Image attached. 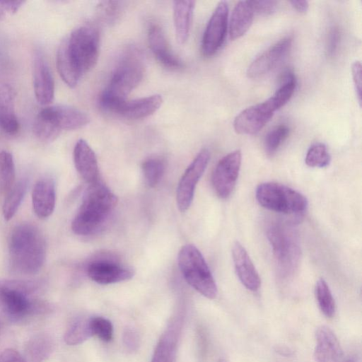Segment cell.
Segmentation results:
<instances>
[{"label":"cell","instance_id":"obj_1","mask_svg":"<svg viewBox=\"0 0 362 362\" xmlns=\"http://www.w3.org/2000/svg\"><path fill=\"white\" fill-rule=\"evenodd\" d=\"M9 263L13 271L34 274L40 271L46 257V244L37 227L21 223L11 230L8 239Z\"/></svg>","mask_w":362,"mask_h":362},{"label":"cell","instance_id":"obj_2","mask_svg":"<svg viewBox=\"0 0 362 362\" xmlns=\"http://www.w3.org/2000/svg\"><path fill=\"white\" fill-rule=\"evenodd\" d=\"M115 194L100 180L88 185L81 204L71 223L78 235H89L98 230L117 205Z\"/></svg>","mask_w":362,"mask_h":362},{"label":"cell","instance_id":"obj_3","mask_svg":"<svg viewBox=\"0 0 362 362\" xmlns=\"http://www.w3.org/2000/svg\"><path fill=\"white\" fill-rule=\"evenodd\" d=\"M144 74V65L141 52L135 48L127 49L100 95L102 107L108 110L115 104L127 100V96L141 82Z\"/></svg>","mask_w":362,"mask_h":362},{"label":"cell","instance_id":"obj_4","mask_svg":"<svg viewBox=\"0 0 362 362\" xmlns=\"http://www.w3.org/2000/svg\"><path fill=\"white\" fill-rule=\"evenodd\" d=\"M267 237L280 276H292L298 267L301 254L297 231L292 225L277 221L268 227Z\"/></svg>","mask_w":362,"mask_h":362},{"label":"cell","instance_id":"obj_5","mask_svg":"<svg viewBox=\"0 0 362 362\" xmlns=\"http://www.w3.org/2000/svg\"><path fill=\"white\" fill-rule=\"evenodd\" d=\"M35 288V283L30 281H1V310L15 320L44 312L47 309L45 303L29 298Z\"/></svg>","mask_w":362,"mask_h":362},{"label":"cell","instance_id":"obj_6","mask_svg":"<svg viewBox=\"0 0 362 362\" xmlns=\"http://www.w3.org/2000/svg\"><path fill=\"white\" fill-rule=\"evenodd\" d=\"M178 265L185 281L207 298L217 295V286L206 262L193 245H184L177 257Z\"/></svg>","mask_w":362,"mask_h":362},{"label":"cell","instance_id":"obj_7","mask_svg":"<svg viewBox=\"0 0 362 362\" xmlns=\"http://www.w3.org/2000/svg\"><path fill=\"white\" fill-rule=\"evenodd\" d=\"M256 199L264 208L287 215H301L308 206L303 194L273 182L259 184L256 189Z\"/></svg>","mask_w":362,"mask_h":362},{"label":"cell","instance_id":"obj_8","mask_svg":"<svg viewBox=\"0 0 362 362\" xmlns=\"http://www.w3.org/2000/svg\"><path fill=\"white\" fill-rule=\"evenodd\" d=\"M68 54L82 76L96 64L99 54L100 35L96 26L83 25L65 39Z\"/></svg>","mask_w":362,"mask_h":362},{"label":"cell","instance_id":"obj_9","mask_svg":"<svg viewBox=\"0 0 362 362\" xmlns=\"http://www.w3.org/2000/svg\"><path fill=\"white\" fill-rule=\"evenodd\" d=\"M210 159L209 151L202 149L182 175L177 188L176 199L180 211L185 212L193 200L196 185L202 176Z\"/></svg>","mask_w":362,"mask_h":362},{"label":"cell","instance_id":"obj_10","mask_svg":"<svg viewBox=\"0 0 362 362\" xmlns=\"http://www.w3.org/2000/svg\"><path fill=\"white\" fill-rule=\"evenodd\" d=\"M242 160L240 150L223 156L217 163L211 177V183L216 194L228 198L233 192L238 177Z\"/></svg>","mask_w":362,"mask_h":362},{"label":"cell","instance_id":"obj_11","mask_svg":"<svg viewBox=\"0 0 362 362\" xmlns=\"http://www.w3.org/2000/svg\"><path fill=\"white\" fill-rule=\"evenodd\" d=\"M228 6L220 1L206 27L202 41V52L206 57L214 54L223 45L227 33Z\"/></svg>","mask_w":362,"mask_h":362},{"label":"cell","instance_id":"obj_12","mask_svg":"<svg viewBox=\"0 0 362 362\" xmlns=\"http://www.w3.org/2000/svg\"><path fill=\"white\" fill-rule=\"evenodd\" d=\"M46 119L57 131L80 129L90 121L84 112L65 105L47 106L38 112Z\"/></svg>","mask_w":362,"mask_h":362},{"label":"cell","instance_id":"obj_13","mask_svg":"<svg viewBox=\"0 0 362 362\" xmlns=\"http://www.w3.org/2000/svg\"><path fill=\"white\" fill-rule=\"evenodd\" d=\"M88 277L100 284H110L129 280L134 276L132 269L107 259H98L88 264Z\"/></svg>","mask_w":362,"mask_h":362},{"label":"cell","instance_id":"obj_14","mask_svg":"<svg viewBox=\"0 0 362 362\" xmlns=\"http://www.w3.org/2000/svg\"><path fill=\"white\" fill-rule=\"evenodd\" d=\"M292 38L286 37L271 46L249 66L247 74L250 78H260L272 71L287 54Z\"/></svg>","mask_w":362,"mask_h":362},{"label":"cell","instance_id":"obj_15","mask_svg":"<svg viewBox=\"0 0 362 362\" xmlns=\"http://www.w3.org/2000/svg\"><path fill=\"white\" fill-rule=\"evenodd\" d=\"M274 115L265 102L250 106L240 112L233 121L236 133L252 135L259 132Z\"/></svg>","mask_w":362,"mask_h":362},{"label":"cell","instance_id":"obj_16","mask_svg":"<svg viewBox=\"0 0 362 362\" xmlns=\"http://www.w3.org/2000/svg\"><path fill=\"white\" fill-rule=\"evenodd\" d=\"M162 102L163 99L160 95H153L132 100L120 101L112 105L107 111L129 119H142L156 112Z\"/></svg>","mask_w":362,"mask_h":362},{"label":"cell","instance_id":"obj_17","mask_svg":"<svg viewBox=\"0 0 362 362\" xmlns=\"http://www.w3.org/2000/svg\"><path fill=\"white\" fill-rule=\"evenodd\" d=\"M33 88L37 101L42 105L50 104L54 97V82L49 67L40 54L35 57L33 66Z\"/></svg>","mask_w":362,"mask_h":362},{"label":"cell","instance_id":"obj_18","mask_svg":"<svg viewBox=\"0 0 362 362\" xmlns=\"http://www.w3.org/2000/svg\"><path fill=\"white\" fill-rule=\"evenodd\" d=\"M314 356L316 362H343V351L340 343L327 326L319 327L315 332Z\"/></svg>","mask_w":362,"mask_h":362},{"label":"cell","instance_id":"obj_19","mask_svg":"<svg viewBox=\"0 0 362 362\" xmlns=\"http://www.w3.org/2000/svg\"><path fill=\"white\" fill-rule=\"evenodd\" d=\"M233 261L235 272L243 285L250 291H257L261 279L245 247L235 242L232 247Z\"/></svg>","mask_w":362,"mask_h":362},{"label":"cell","instance_id":"obj_20","mask_svg":"<svg viewBox=\"0 0 362 362\" xmlns=\"http://www.w3.org/2000/svg\"><path fill=\"white\" fill-rule=\"evenodd\" d=\"M74 162L78 173L88 185L99 180L96 156L84 139H79L74 146Z\"/></svg>","mask_w":362,"mask_h":362},{"label":"cell","instance_id":"obj_21","mask_svg":"<svg viewBox=\"0 0 362 362\" xmlns=\"http://www.w3.org/2000/svg\"><path fill=\"white\" fill-rule=\"evenodd\" d=\"M16 92L9 83L0 85V129L8 135H15L19 130L16 115Z\"/></svg>","mask_w":362,"mask_h":362},{"label":"cell","instance_id":"obj_22","mask_svg":"<svg viewBox=\"0 0 362 362\" xmlns=\"http://www.w3.org/2000/svg\"><path fill=\"white\" fill-rule=\"evenodd\" d=\"M56 203L54 182L48 178L39 180L32 192V205L35 215L46 218L53 213Z\"/></svg>","mask_w":362,"mask_h":362},{"label":"cell","instance_id":"obj_23","mask_svg":"<svg viewBox=\"0 0 362 362\" xmlns=\"http://www.w3.org/2000/svg\"><path fill=\"white\" fill-rule=\"evenodd\" d=\"M151 50L157 60L165 67L180 69L183 65L170 51L162 29L157 25L150 27L148 34Z\"/></svg>","mask_w":362,"mask_h":362},{"label":"cell","instance_id":"obj_24","mask_svg":"<svg viewBox=\"0 0 362 362\" xmlns=\"http://www.w3.org/2000/svg\"><path fill=\"white\" fill-rule=\"evenodd\" d=\"M180 332V322L169 325L156 346L151 362H175Z\"/></svg>","mask_w":362,"mask_h":362},{"label":"cell","instance_id":"obj_25","mask_svg":"<svg viewBox=\"0 0 362 362\" xmlns=\"http://www.w3.org/2000/svg\"><path fill=\"white\" fill-rule=\"evenodd\" d=\"M254 14L250 1H240L235 4L229 24L231 40L240 38L247 33L252 23Z\"/></svg>","mask_w":362,"mask_h":362},{"label":"cell","instance_id":"obj_26","mask_svg":"<svg viewBox=\"0 0 362 362\" xmlns=\"http://www.w3.org/2000/svg\"><path fill=\"white\" fill-rule=\"evenodd\" d=\"M194 1H175L173 5V18L177 41L183 44L188 37L193 18Z\"/></svg>","mask_w":362,"mask_h":362},{"label":"cell","instance_id":"obj_27","mask_svg":"<svg viewBox=\"0 0 362 362\" xmlns=\"http://www.w3.org/2000/svg\"><path fill=\"white\" fill-rule=\"evenodd\" d=\"M54 344L51 337L45 334L33 336L25 346V359L27 362H42L53 350Z\"/></svg>","mask_w":362,"mask_h":362},{"label":"cell","instance_id":"obj_28","mask_svg":"<svg viewBox=\"0 0 362 362\" xmlns=\"http://www.w3.org/2000/svg\"><path fill=\"white\" fill-rule=\"evenodd\" d=\"M56 61L57 70L62 79L70 88L75 87L82 76L68 54L65 40L62 42L58 48Z\"/></svg>","mask_w":362,"mask_h":362},{"label":"cell","instance_id":"obj_29","mask_svg":"<svg viewBox=\"0 0 362 362\" xmlns=\"http://www.w3.org/2000/svg\"><path fill=\"white\" fill-rule=\"evenodd\" d=\"M296 86L294 74L288 71L286 73L282 83L272 96L265 100V103L272 112L284 106L292 97Z\"/></svg>","mask_w":362,"mask_h":362},{"label":"cell","instance_id":"obj_30","mask_svg":"<svg viewBox=\"0 0 362 362\" xmlns=\"http://www.w3.org/2000/svg\"><path fill=\"white\" fill-rule=\"evenodd\" d=\"M27 189V182L21 180L15 183L11 189L6 194L2 206V213L5 220H11L18 211Z\"/></svg>","mask_w":362,"mask_h":362},{"label":"cell","instance_id":"obj_31","mask_svg":"<svg viewBox=\"0 0 362 362\" xmlns=\"http://www.w3.org/2000/svg\"><path fill=\"white\" fill-rule=\"evenodd\" d=\"M16 170L12 154L7 151L0 152V191L7 194L15 185Z\"/></svg>","mask_w":362,"mask_h":362},{"label":"cell","instance_id":"obj_32","mask_svg":"<svg viewBox=\"0 0 362 362\" xmlns=\"http://www.w3.org/2000/svg\"><path fill=\"white\" fill-rule=\"evenodd\" d=\"M91 336L90 318L78 317L66 329L64 339L66 344L73 346L83 343Z\"/></svg>","mask_w":362,"mask_h":362},{"label":"cell","instance_id":"obj_33","mask_svg":"<svg viewBox=\"0 0 362 362\" xmlns=\"http://www.w3.org/2000/svg\"><path fill=\"white\" fill-rule=\"evenodd\" d=\"M315 296L321 312L327 317H332L336 305L331 290L323 279L317 280L315 285Z\"/></svg>","mask_w":362,"mask_h":362},{"label":"cell","instance_id":"obj_34","mask_svg":"<svg viewBox=\"0 0 362 362\" xmlns=\"http://www.w3.org/2000/svg\"><path fill=\"white\" fill-rule=\"evenodd\" d=\"M141 170L146 183L153 187L159 183L164 174L165 163L158 157H150L142 163Z\"/></svg>","mask_w":362,"mask_h":362},{"label":"cell","instance_id":"obj_35","mask_svg":"<svg viewBox=\"0 0 362 362\" xmlns=\"http://www.w3.org/2000/svg\"><path fill=\"white\" fill-rule=\"evenodd\" d=\"M330 161V154L322 143L313 144L308 150L305 158L306 165L312 168H325Z\"/></svg>","mask_w":362,"mask_h":362},{"label":"cell","instance_id":"obj_36","mask_svg":"<svg viewBox=\"0 0 362 362\" xmlns=\"http://www.w3.org/2000/svg\"><path fill=\"white\" fill-rule=\"evenodd\" d=\"M289 128L285 124H280L272 129L266 136L264 143L267 154L273 155L288 137Z\"/></svg>","mask_w":362,"mask_h":362},{"label":"cell","instance_id":"obj_37","mask_svg":"<svg viewBox=\"0 0 362 362\" xmlns=\"http://www.w3.org/2000/svg\"><path fill=\"white\" fill-rule=\"evenodd\" d=\"M90 327L93 336L95 335L104 341H110L112 339L113 327L107 319L103 317H90Z\"/></svg>","mask_w":362,"mask_h":362},{"label":"cell","instance_id":"obj_38","mask_svg":"<svg viewBox=\"0 0 362 362\" xmlns=\"http://www.w3.org/2000/svg\"><path fill=\"white\" fill-rule=\"evenodd\" d=\"M121 9L119 1H103L98 5V12L107 22H112L119 16Z\"/></svg>","mask_w":362,"mask_h":362},{"label":"cell","instance_id":"obj_39","mask_svg":"<svg viewBox=\"0 0 362 362\" xmlns=\"http://www.w3.org/2000/svg\"><path fill=\"white\" fill-rule=\"evenodd\" d=\"M25 2L24 1H0V19L16 13Z\"/></svg>","mask_w":362,"mask_h":362},{"label":"cell","instance_id":"obj_40","mask_svg":"<svg viewBox=\"0 0 362 362\" xmlns=\"http://www.w3.org/2000/svg\"><path fill=\"white\" fill-rule=\"evenodd\" d=\"M340 40V32L337 27H332L328 34L326 53L329 57H332L337 51Z\"/></svg>","mask_w":362,"mask_h":362},{"label":"cell","instance_id":"obj_41","mask_svg":"<svg viewBox=\"0 0 362 362\" xmlns=\"http://www.w3.org/2000/svg\"><path fill=\"white\" fill-rule=\"evenodd\" d=\"M351 73L353 81L355 86V90L359 103H361V64L356 61L351 66Z\"/></svg>","mask_w":362,"mask_h":362},{"label":"cell","instance_id":"obj_42","mask_svg":"<svg viewBox=\"0 0 362 362\" xmlns=\"http://www.w3.org/2000/svg\"><path fill=\"white\" fill-rule=\"evenodd\" d=\"M253 10L262 14L272 13L276 8L277 2L275 1H250Z\"/></svg>","mask_w":362,"mask_h":362},{"label":"cell","instance_id":"obj_43","mask_svg":"<svg viewBox=\"0 0 362 362\" xmlns=\"http://www.w3.org/2000/svg\"><path fill=\"white\" fill-rule=\"evenodd\" d=\"M0 362H27L24 357L13 349L4 350L0 355Z\"/></svg>","mask_w":362,"mask_h":362},{"label":"cell","instance_id":"obj_44","mask_svg":"<svg viewBox=\"0 0 362 362\" xmlns=\"http://www.w3.org/2000/svg\"><path fill=\"white\" fill-rule=\"evenodd\" d=\"M124 342L127 349L134 350L138 344V337L135 331L128 328L124 333Z\"/></svg>","mask_w":362,"mask_h":362},{"label":"cell","instance_id":"obj_45","mask_svg":"<svg viewBox=\"0 0 362 362\" xmlns=\"http://www.w3.org/2000/svg\"><path fill=\"white\" fill-rule=\"evenodd\" d=\"M290 4L294 9L301 13H306L309 8V4L307 1H291Z\"/></svg>","mask_w":362,"mask_h":362},{"label":"cell","instance_id":"obj_46","mask_svg":"<svg viewBox=\"0 0 362 362\" xmlns=\"http://www.w3.org/2000/svg\"><path fill=\"white\" fill-rule=\"evenodd\" d=\"M344 362H354V361L352 358H349V359H348V360H346V361H344Z\"/></svg>","mask_w":362,"mask_h":362}]
</instances>
